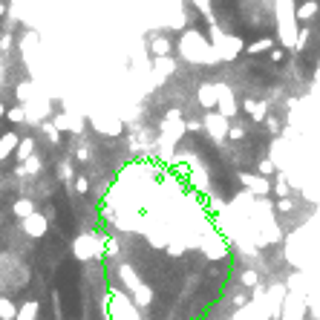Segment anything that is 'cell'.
<instances>
[{
	"mask_svg": "<svg viewBox=\"0 0 320 320\" xmlns=\"http://www.w3.org/2000/svg\"><path fill=\"white\" fill-rule=\"evenodd\" d=\"M179 49H182V55L188 61H197V64H214V55H211V44L205 41L199 32L188 29L182 35V41H179Z\"/></svg>",
	"mask_w": 320,
	"mask_h": 320,
	"instance_id": "6da1fadb",
	"label": "cell"
},
{
	"mask_svg": "<svg viewBox=\"0 0 320 320\" xmlns=\"http://www.w3.org/2000/svg\"><path fill=\"white\" fill-rule=\"evenodd\" d=\"M277 26H280V41H283V46H294L297 21H294V12H291V0H277Z\"/></svg>",
	"mask_w": 320,
	"mask_h": 320,
	"instance_id": "7a4b0ae2",
	"label": "cell"
},
{
	"mask_svg": "<svg viewBox=\"0 0 320 320\" xmlns=\"http://www.w3.org/2000/svg\"><path fill=\"white\" fill-rule=\"evenodd\" d=\"M107 314H110V320H138L141 317L138 309L133 306V300L124 297L121 291H113L107 297Z\"/></svg>",
	"mask_w": 320,
	"mask_h": 320,
	"instance_id": "3957f363",
	"label": "cell"
},
{
	"mask_svg": "<svg viewBox=\"0 0 320 320\" xmlns=\"http://www.w3.org/2000/svg\"><path fill=\"white\" fill-rule=\"evenodd\" d=\"M73 254L78 257L81 262H90L95 257H101V240L95 234H81L78 240L73 242Z\"/></svg>",
	"mask_w": 320,
	"mask_h": 320,
	"instance_id": "277c9868",
	"label": "cell"
},
{
	"mask_svg": "<svg viewBox=\"0 0 320 320\" xmlns=\"http://www.w3.org/2000/svg\"><path fill=\"white\" fill-rule=\"evenodd\" d=\"M242 52V41L237 35H222L217 44H211L214 61H234Z\"/></svg>",
	"mask_w": 320,
	"mask_h": 320,
	"instance_id": "5b68a950",
	"label": "cell"
},
{
	"mask_svg": "<svg viewBox=\"0 0 320 320\" xmlns=\"http://www.w3.org/2000/svg\"><path fill=\"white\" fill-rule=\"evenodd\" d=\"M214 87H217V107H219L217 113L231 121V118L237 116V110H240V107H237V101H234V93L225 87V84H214Z\"/></svg>",
	"mask_w": 320,
	"mask_h": 320,
	"instance_id": "8992f818",
	"label": "cell"
},
{
	"mask_svg": "<svg viewBox=\"0 0 320 320\" xmlns=\"http://www.w3.org/2000/svg\"><path fill=\"white\" fill-rule=\"evenodd\" d=\"M202 127L208 130V136L214 138V141H222V138L228 136V127H231V121L228 118H222L219 113H208L202 121Z\"/></svg>",
	"mask_w": 320,
	"mask_h": 320,
	"instance_id": "52a82bcc",
	"label": "cell"
},
{
	"mask_svg": "<svg viewBox=\"0 0 320 320\" xmlns=\"http://www.w3.org/2000/svg\"><path fill=\"white\" fill-rule=\"evenodd\" d=\"M21 228H23V234L26 237H46V231H49V219L44 217V214H32V217H26V219H21Z\"/></svg>",
	"mask_w": 320,
	"mask_h": 320,
	"instance_id": "ba28073f",
	"label": "cell"
},
{
	"mask_svg": "<svg viewBox=\"0 0 320 320\" xmlns=\"http://www.w3.org/2000/svg\"><path fill=\"white\" fill-rule=\"evenodd\" d=\"M202 251H205V257L208 260H222V257H228V242H225V237H219V234H208L205 237V245H202Z\"/></svg>",
	"mask_w": 320,
	"mask_h": 320,
	"instance_id": "9c48e42d",
	"label": "cell"
},
{
	"mask_svg": "<svg viewBox=\"0 0 320 320\" xmlns=\"http://www.w3.org/2000/svg\"><path fill=\"white\" fill-rule=\"evenodd\" d=\"M240 182L248 188L245 193H251V197H265L271 190L269 179H262V176H257V173H240Z\"/></svg>",
	"mask_w": 320,
	"mask_h": 320,
	"instance_id": "30bf717a",
	"label": "cell"
},
{
	"mask_svg": "<svg viewBox=\"0 0 320 320\" xmlns=\"http://www.w3.org/2000/svg\"><path fill=\"white\" fill-rule=\"evenodd\" d=\"M93 127L104 136H118L124 130V124L118 118H107V116H93Z\"/></svg>",
	"mask_w": 320,
	"mask_h": 320,
	"instance_id": "8fae6325",
	"label": "cell"
},
{
	"mask_svg": "<svg viewBox=\"0 0 320 320\" xmlns=\"http://www.w3.org/2000/svg\"><path fill=\"white\" fill-rule=\"evenodd\" d=\"M133 306H136V309H147V306L153 303V289L150 286H145V283H138L136 289H133Z\"/></svg>",
	"mask_w": 320,
	"mask_h": 320,
	"instance_id": "7c38bea8",
	"label": "cell"
},
{
	"mask_svg": "<svg viewBox=\"0 0 320 320\" xmlns=\"http://www.w3.org/2000/svg\"><path fill=\"white\" fill-rule=\"evenodd\" d=\"M197 101L202 104L205 110L217 107V87H214V84H202V87H199V93H197Z\"/></svg>",
	"mask_w": 320,
	"mask_h": 320,
	"instance_id": "4fadbf2b",
	"label": "cell"
},
{
	"mask_svg": "<svg viewBox=\"0 0 320 320\" xmlns=\"http://www.w3.org/2000/svg\"><path fill=\"white\" fill-rule=\"evenodd\" d=\"M38 312H41V303H38V300H26V303L17 309L15 320H38Z\"/></svg>",
	"mask_w": 320,
	"mask_h": 320,
	"instance_id": "5bb4252c",
	"label": "cell"
},
{
	"mask_svg": "<svg viewBox=\"0 0 320 320\" xmlns=\"http://www.w3.org/2000/svg\"><path fill=\"white\" fill-rule=\"evenodd\" d=\"M35 150H38V145H35V138H32V136L21 138L17 147H15V153H17V159H21V162H26L29 156H35Z\"/></svg>",
	"mask_w": 320,
	"mask_h": 320,
	"instance_id": "9a60e30c",
	"label": "cell"
},
{
	"mask_svg": "<svg viewBox=\"0 0 320 320\" xmlns=\"http://www.w3.org/2000/svg\"><path fill=\"white\" fill-rule=\"evenodd\" d=\"M12 211H15L17 219H26L38 211V205H35V199H17V202L12 205Z\"/></svg>",
	"mask_w": 320,
	"mask_h": 320,
	"instance_id": "2e32d148",
	"label": "cell"
},
{
	"mask_svg": "<svg viewBox=\"0 0 320 320\" xmlns=\"http://www.w3.org/2000/svg\"><path fill=\"white\" fill-rule=\"evenodd\" d=\"M17 141H21V138H17L15 133H3V136H0V162L6 159L9 153H15Z\"/></svg>",
	"mask_w": 320,
	"mask_h": 320,
	"instance_id": "e0dca14e",
	"label": "cell"
},
{
	"mask_svg": "<svg viewBox=\"0 0 320 320\" xmlns=\"http://www.w3.org/2000/svg\"><path fill=\"white\" fill-rule=\"evenodd\" d=\"M41 168H44V165H41V159H38V153H35V156H29V159L17 168V173H21V176H38V173H41Z\"/></svg>",
	"mask_w": 320,
	"mask_h": 320,
	"instance_id": "ac0fdd59",
	"label": "cell"
},
{
	"mask_svg": "<svg viewBox=\"0 0 320 320\" xmlns=\"http://www.w3.org/2000/svg\"><path fill=\"white\" fill-rule=\"evenodd\" d=\"M314 17H317V3H314V0L303 3V6L294 12V21H314Z\"/></svg>",
	"mask_w": 320,
	"mask_h": 320,
	"instance_id": "d6986e66",
	"label": "cell"
},
{
	"mask_svg": "<svg viewBox=\"0 0 320 320\" xmlns=\"http://www.w3.org/2000/svg\"><path fill=\"white\" fill-rule=\"evenodd\" d=\"M245 113L254 118V121H262V118L269 116V110H265L262 101H245Z\"/></svg>",
	"mask_w": 320,
	"mask_h": 320,
	"instance_id": "ffe728a7",
	"label": "cell"
},
{
	"mask_svg": "<svg viewBox=\"0 0 320 320\" xmlns=\"http://www.w3.org/2000/svg\"><path fill=\"white\" fill-rule=\"evenodd\" d=\"M15 314H17V306L9 297H0V320H15Z\"/></svg>",
	"mask_w": 320,
	"mask_h": 320,
	"instance_id": "44dd1931",
	"label": "cell"
},
{
	"mask_svg": "<svg viewBox=\"0 0 320 320\" xmlns=\"http://www.w3.org/2000/svg\"><path fill=\"white\" fill-rule=\"evenodd\" d=\"M168 52H170V38H156L153 41V55L156 58H168Z\"/></svg>",
	"mask_w": 320,
	"mask_h": 320,
	"instance_id": "7402d4cb",
	"label": "cell"
},
{
	"mask_svg": "<svg viewBox=\"0 0 320 320\" xmlns=\"http://www.w3.org/2000/svg\"><path fill=\"white\" fill-rule=\"evenodd\" d=\"M257 168H260V176H262V179H269V176L277 173V162H274V159H260V162H257Z\"/></svg>",
	"mask_w": 320,
	"mask_h": 320,
	"instance_id": "603a6c76",
	"label": "cell"
},
{
	"mask_svg": "<svg viewBox=\"0 0 320 320\" xmlns=\"http://www.w3.org/2000/svg\"><path fill=\"white\" fill-rule=\"evenodd\" d=\"M118 277H121V280H124V283H127V289H136V286H138V277H136V271H133L130 269V265H124V269L121 271H118Z\"/></svg>",
	"mask_w": 320,
	"mask_h": 320,
	"instance_id": "cb8c5ba5",
	"label": "cell"
},
{
	"mask_svg": "<svg viewBox=\"0 0 320 320\" xmlns=\"http://www.w3.org/2000/svg\"><path fill=\"white\" fill-rule=\"evenodd\" d=\"M32 95H35V84H32V81L17 84V101H29Z\"/></svg>",
	"mask_w": 320,
	"mask_h": 320,
	"instance_id": "d4e9b609",
	"label": "cell"
},
{
	"mask_svg": "<svg viewBox=\"0 0 320 320\" xmlns=\"http://www.w3.org/2000/svg\"><path fill=\"white\" fill-rule=\"evenodd\" d=\"M6 118L12 124H23V121H26V107H9L6 110Z\"/></svg>",
	"mask_w": 320,
	"mask_h": 320,
	"instance_id": "484cf974",
	"label": "cell"
},
{
	"mask_svg": "<svg viewBox=\"0 0 320 320\" xmlns=\"http://www.w3.org/2000/svg\"><path fill=\"white\" fill-rule=\"evenodd\" d=\"M271 46H274V38H260V41H254V44L248 46V52L257 55V52H265V49H271Z\"/></svg>",
	"mask_w": 320,
	"mask_h": 320,
	"instance_id": "4316f807",
	"label": "cell"
},
{
	"mask_svg": "<svg viewBox=\"0 0 320 320\" xmlns=\"http://www.w3.org/2000/svg\"><path fill=\"white\" fill-rule=\"evenodd\" d=\"M165 245H168V254L170 257H182L185 248H188V245H185V240H168Z\"/></svg>",
	"mask_w": 320,
	"mask_h": 320,
	"instance_id": "83f0119b",
	"label": "cell"
},
{
	"mask_svg": "<svg viewBox=\"0 0 320 320\" xmlns=\"http://www.w3.org/2000/svg\"><path fill=\"white\" fill-rule=\"evenodd\" d=\"M234 320H265L262 314H257V306H245L242 312H237V317Z\"/></svg>",
	"mask_w": 320,
	"mask_h": 320,
	"instance_id": "f1b7e54d",
	"label": "cell"
},
{
	"mask_svg": "<svg viewBox=\"0 0 320 320\" xmlns=\"http://www.w3.org/2000/svg\"><path fill=\"white\" fill-rule=\"evenodd\" d=\"M190 3L199 6V12L205 15V21H208V23H217V21H214V12H211V0H190Z\"/></svg>",
	"mask_w": 320,
	"mask_h": 320,
	"instance_id": "f546056e",
	"label": "cell"
},
{
	"mask_svg": "<svg viewBox=\"0 0 320 320\" xmlns=\"http://www.w3.org/2000/svg\"><path fill=\"white\" fill-rule=\"evenodd\" d=\"M242 286H248V289H257V286H260V274H257L254 269L242 271Z\"/></svg>",
	"mask_w": 320,
	"mask_h": 320,
	"instance_id": "4dcf8cb0",
	"label": "cell"
},
{
	"mask_svg": "<svg viewBox=\"0 0 320 320\" xmlns=\"http://www.w3.org/2000/svg\"><path fill=\"white\" fill-rule=\"evenodd\" d=\"M73 190H75V193H78V197H84V193H87V190H90V182H87V176H75V179H73Z\"/></svg>",
	"mask_w": 320,
	"mask_h": 320,
	"instance_id": "1f68e13d",
	"label": "cell"
},
{
	"mask_svg": "<svg viewBox=\"0 0 320 320\" xmlns=\"http://www.w3.org/2000/svg\"><path fill=\"white\" fill-rule=\"evenodd\" d=\"M41 130H44V136L49 138L52 145H58V141H61V133L55 130V127H52V124H41Z\"/></svg>",
	"mask_w": 320,
	"mask_h": 320,
	"instance_id": "d6a6232c",
	"label": "cell"
},
{
	"mask_svg": "<svg viewBox=\"0 0 320 320\" xmlns=\"http://www.w3.org/2000/svg\"><path fill=\"white\" fill-rule=\"evenodd\" d=\"M225 138H234V141L245 138V127H242V124H231V127H228V136H225Z\"/></svg>",
	"mask_w": 320,
	"mask_h": 320,
	"instance_id": "836d02e7",
	"label": "cell"
},
{
	"mask_svg": "<svg viewBox=\"0 0 320 320\" xmlns=\"http://www.w3.org/2000/svg\"><path fill=\"white\" fill-rule=\"evenodd\" d=\"M58 179H61V182L73 179V165H69V162H61V165H58Z\"/></svg>",
	"mask_w": 320,
	"mask_h": 320,
	"instance_id": "e575fe53",
	"label": "cell"
},
{
	"mask_svg": "<svg viewBox=\"0 0 320 320\" xmlns=\"http://www.w3.org/2000/svg\"><path fill=\"white\" fill-rule=\"evenodd\" d=\"M274 190H277V193H280L283 199H289V182H286V176H283V179H280V182L274 185Z\"/></svg>",
	"mask_w": 320,
	"mask_h": 320,
	"instance_id": "d590c367",
	"label": "cell"
},
{
	"mask_svg": "<svg viewBox=\"0 0 320 320\" xmlns=\"http://www.w3.org/2000/svg\"><path fill=\"white\" fill-rule=\"evenodd\" d=\"M291 208H294V205H291V199H280V202H277V211H280V214H289Z\"/></svg>",
	"mask_w": 320,
	"mask_h": 320,
	"instance_id": "8d00e7d4",
	"label": "cell"
},
{
	"mask_svg": "<svg viewBox=\"0 0 320 320\" xmlns=\"http://www.w3.org/2000/svg\"><path fill=\"white\" fill-rule=\"evenodd\" d=\"M75 159H78V162H87V159H90V147H78V150H75Z\"/></svg>",
	"mask_w": 320,
	"mask_h": 320,
	"instance_id": "74e56055",
	"label": "cell"
},
{
	"mask_svg": "<svg viewBox=\"0 0 320 320\" xmlns=\"http://www.w3.org/2000/svg\"><path fill=\"white\" fill-rule=\"evenodd\" d=\"M231 303L237 306V309H242V306L248 303V297H245V294H234V297H231Z\"/></svg>",
	"mask_w": 320,
	"mask_h": 320,
	"instance_id": "f35d334b",
	"label": "cell"
},
{
	"mask_svg": "<svg viewBox=\"0 0 320 320\" xmlns=\"http://www.w3.org/2000/svg\"><path fill=\"white\" fill-rule=\"evenodd\" d=\"M265 124H269V133H280V121H277V118L265 116Z\"/></svg>",
	"mask_w": 320,
	"mask_h": 320,
	"instance_id": "ab89813d",
	"label": "cell"
},
{
	"mask_svg": "<svg viewBox=\"0 0 320 320\" xmlns=\"http://www.w3.org/2000/svg\"><path fill=\"white\" fill-rule=\"evenodd\" d=\"M0 49H3V52L12 49V35H3V38H0Z\"/></svg>",
	"mask_w": 320,
	"mask_h": 320,
	"instance_id": "60d3db41",
	"label": "cell"
},
{
	"mask_svg": "<svg viewBox=\"0 0 320 320\" xmlns=\"http://www.w3.org/2000/svg\"><path fill=\"white\" fill-rule=\"evenodd\" d=\"M6 116V104H0V118Z\"/></svg>",
	"mask_w": 320,
	"mask_h": 320,
	"instance_id": "b9f144b4",
	"label": "cell"
},
{
	"mask_svg": "<svg viewBox=\"0 0 320 320\" xmlns=\"http://www.w3.org/2000/svg\"><path fill=\"white\" fill-rule=\"evenodd\" d=\"M3 15H6V6H3V3H0V17H3Z\"/></svg>",
	"mask_w": 320,
	"mask_h": 320,
	"instance_id": "7bdbcfd3",
	"label": "cell"
}]
</instances>
